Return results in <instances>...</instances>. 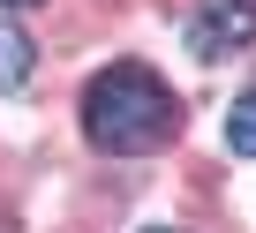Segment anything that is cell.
Listing matches in <instances>:
<instances>
[{"label":"cell","mask_w":256,"mask_h":233,"mask_svg":"<svg viewBox=\"0 0 256 233\" xmlns=\"http://www.w3.org/2000/svg\"><path fill=\"white\" fill-rule=\"evenodd\" d=\"M83 136L106 158H144L181 136V98L144 68V60H113L83 83Z\"/></svg>","instance_id":"1"},{"label":"cell","mask_w":256,"mask_h":233,"mask_svg":"<svg viewBox=\"0 0 256 233\" xmlns=\"http://www.w3.org/2000/svg\"><path fill=\"white\" fill-rule=\"evenodd\" d=\"M188 45H196V60L248 53L256 45V8H248V0H204L196 23H188Z\"/></svg>","instance_id":"2"},{"label":"cell","mask_w":256,"mask_h":233,"mask_svg":"<svg viewBox=\"0 0 256 233\" xmlns=\"http://www.w3.org/2000/svg\"><path fill=\"white\" fill-rule=\"evenodd\" d=\"M30 68H38V45H30L16 23H0V98L23 90V83H30Z\"/></svg>","instance_id":"3"},{"label":"cell","mask_w":256,"mask_h":233,"mask_svg":"<svg viewBox=\"0 0 256 233\" xmlns=\"http://www.w3.org/2000/svg\"><path fill=\"white\" fill-rule=\"evenodd\" d=\"M226 151L234 158H256V90L234 98V113H226Z\"/></svg>","instance_id":"4"},{"label":"cell","mask_w":256,"mask_h":233,"mask_svg":"<svg viewBox=\"0 0 256 233\" xmlns=\"http://www.w3.org/2000/svg\"><path fill=\"white\" fill-rule=\"evenodd\" d=\"M0 8H38V0H0Z\"/></svg>","instance_id":"5"},{"label":"cell","mask_w":256,"mask_h":233,"mask_svg":"<svg viewBox=\"0 0 256 233\" xmlns=\"http://www.w3.org/2000/svg\"><path fill=\"white\" fill-rule=\"evenodd\" d=\"M144 233H174V226H144Z\"/></svg>","instance_id":"6"},{"label":"cell","mask_w":256,"mask_h":233,"mask_svg":"<svg viewBox=\"0 0 256 233\" xmlns=\"http://www.w3.org/2000/svg\"><path fill=\"white\" fill-rule=\"evenodd\" d=\"M248 8H256V0H248Z\"/></svg>","instance_id":"7"}]
</instances>
